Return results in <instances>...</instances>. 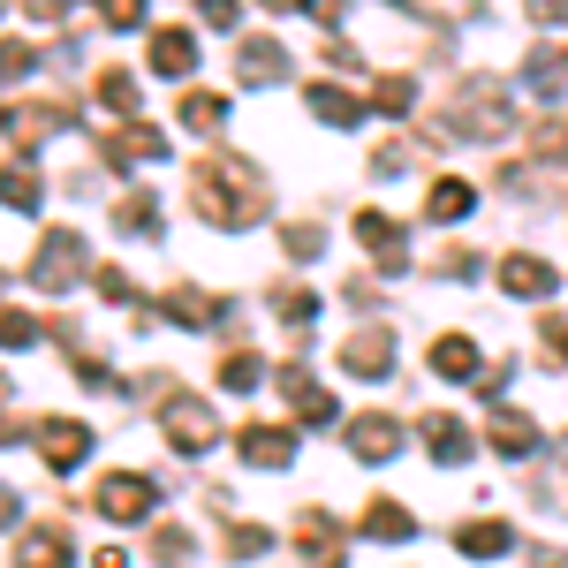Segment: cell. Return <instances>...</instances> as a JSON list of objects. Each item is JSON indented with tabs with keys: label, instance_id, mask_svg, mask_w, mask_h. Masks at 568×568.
Masks as SVG:
<instances>
[{
	"label": "cell",
	"instance_id": "cell-50",
	"mask_svg": "<svg viewBox=\"0 0 568 568\" xmlns=\"http://www.w3.org/2000/svg\"><path fill=\"white\" fill-rule=\"evenodd\" d=\"M265 8H304V0H265Z\"/></svg>",
	"mask_w": 568,
	"mask_h": 568
},
{
	"label": "cell",
	"instance_id": "cell-21",
	"mask_svg": "<svg viewBox=\"0 0 568 568\" xmlns=\"http://www.w3.org/2000/svg\"><path fill=\"white\" fill-rule=\"evenodd\" d=\"M433 372H439V379H478V372H485L478 342H470V334H439V342H433Z\"/></svg>",
	"mask_w": 568,
	"mask_h": 568
},
{
	"label": "cell",
	"instance_id": "cell-46",
	"mask_svg": "<svg viewBox=\"0 0 568 568\" xmlns=\"http://www.w3.org/2000/svg\"><path fill=\"white\" fill-rule=\"evenodd\" d=\"M311 16H318V23H342V8H349V0H304Z\"/></svg>",
	"mask_w": 568,
	"mask_h": 568
},
{
	"label": "cell",
	"instance_id": "cell-4",
	"mask_svg": "<svg viewBox=\"0 0 568 568\" xmlns=\"http://www.w3.org/2000/svg\"><path fill=\"white\" fill-rule=\"evenodd\" d=\"M91 500H99V516H106V524H144V516L160 508V485L136 478V470H114V478H99Z\"/></svg>",
	"mask_w": 568,
	"mask_h": 568
},
{
	"label": "cell",
	"instance_id": "cell-20",
	"mask_svg": "<svg viewBox=\"0 0 568 568\" xmlns=\"http://www.w3.org/2000/svg\"><path fill=\"white\" fill-rule=\"evenodd\" d=\"M152 69H160V77H190V69H197V39H190L182 23L152 31Z\"/></svg>",
	"mask_w": 568,
	"mask_h": 568
},
{
	"label": "cell",
	"instance_id": "cell-25",
	"mask_svg": "<svg viewBox=\"0 0 568 568\" xmlns=\"http://www.w3.org/2000/svg\"><path fill=\"white\" fill-rule=\"evenodd\" d=\"M182 130H197V136H213V130H227V99L220 91H182Z\"/></svg>",
	"mask_w": 568,
	"mask_h": 568
},
{
	"label": "cell",
	"instance_id": "cell-28",
	"mask_svg": "<svg viewBox=\"0 0 568 568\" xmlns=\"http://www.w3.org/2000/svg\"><path fill=\"white\" fill-rule=\"evenodd\" d=\"M470 205H478L470 182H433V190H425V213H433V220H463Z\"/></svg>",
	"mask_w": 568,
	"mask_h": 568
},
{
	"label": "cell",
	"instance_id": "cell-11",
	"mask_svg": "<svg viewBox=\"0 0 568 568\" xmlns=\"http://www.w3.org/2000/svg\"><path fill=\"white\" fill-rule=\"evenodd\" d=\"M342 372H356V379H387L394 372V342L379 334V326L349 334V342H342Z\"/></svg>",
	"mask_w": 568,
	"mask_h": 568
},
{
	"label": "cell",
	"instance_id": "cell-15",
	"mask_svg": "<svg viewBox=\"0 0 568 568\" xmlns=\"http://www.w3.org/2000/svg\"><path fill=\"white\" fill-rule=\"evenodd\" d=\"M235 77H243V84H281V77H288V53L273 39H243L235 45Z\"/></svg>",
	"mask_w": 568,
	"mask_h": 568
},
{
	"label": "cell",
	"instance_id": "cell-36",
	"mask_svg": "<svg viewBox=\"0 0 568 568\" xmlns=\"http://www.w3.org/2000/svg\"><path fill=\"white\" fill-rule=\"evenodd\" d=\"M273 311H281L288 326H311V318H318V296H311V288H273Z\"/></svg>",
	"mask_w": 568,
	"mask_h": 568
},
{
	"label": "cell",
	"instance_id": "cell-44",
	"mask_svg": "<svg viewBox=\"0 0 568 568\" xmlns=\"http://www.w3.org/2000/svg\"><path fill=\"white\" fill-rule=\"evenodd\" d=\"M23 8H31L39 23H61V16H69V0H23Z\"/></svg>",
	"mask_w": 568,
	"mask_h": 568
},
{
	"label": "cell",
	"instance_id": "cell-14",
	"mask_svg": "<svg viewBox=\"0 0 568 568\" xmlns=\"http://www.w3.org/2000/svg\"><path fill=\"white\" fill-rule=\"evenodd\" d=\"M349 447H356V463H394V455H402V425H394V417H356Z\"/></svg>",
	"mask_w": 568,
	"mask_h": 568
},
{
	"label": "cell",
	"instance_id": "cell-27",
	"mask_svg": "<svg viewBox=\"0 0 568 568\" xmlns=\"http://www.w3.org/2000/svg\"><path fill=\"white\" fill-rule=\"evenodd\" d=\"M114 227H122V235H160V205H152V190H130V197L114 205Z\"/></svg>",
	"mask_w": 568,
	"mask_h": 568
},
{
	"label": "cell",
	"instance_id": "cell-16",
	"mask_svg": "<svg viewBox=\"0 0 568 568\" xmlns=\"http://www.w3.org/2000/svg\"><path fill=\"white\" fill-rule=\"evenodd\" d=\"M304 99H311V114L334 122V130H356V122L372 114V99H356V91H342V84H311Z\"/></svg>",
	"mask_w": 568,
	"mask_h": 568
},
{
	"label": "cell",
	"instance_id": "cell-22",
	"mask_svg": "<svg viewBox=\"0 0 568 568\" xmlns=\"http://www.w3.org/2000/svg\"><path fill=\"white\" fill-rule=\"evenodd\" d=\"M39 197H45V182L31 160H8L0 168V205H16V213H39Z\"/></svg>",
	"mask_w": 568,
	"mask_h": 568
},
{
	"label": "cell",
	"instance_id": "cell-8",
	"mask_svg": "<svg viewBox=\"0 0 568 568\" xmlns=\"http://www.w3.org/2000/svg\"><path fill=\"white\" fill-rule=\"evenodd\" d=\"M160 425H168V439H175L182 455H205V447L220 439V417L205 409V402H168V417H160Z\"/></svg>",
	"mask_w": 568,
	"mask_h": 568
},
{
	"label": "cell",
	"instance_id": "cell-34",
	"mask_svg": "<svg viewBox=\"0 0 568 568\" xmlns=\"http://www.w3.org/2000/svg\"><path fill=\"white\" fill-rule=\"evenodd\" d=\"M258 379H265V364H258V356H251V349H235V356H227V364H220V387H227V394H251V387H258Z\"/></svg>",
	"mask_w": 568,
	"mask_h": 568
},
{
	"label": "cell",
	"instance_id": "cell-2",
	"mask_svg": "<svg viewBox=\"0 0 568 568\" xmlns=\"http://www.w3.org/2000/svg\"><path fill=\"white\" fill-rule=\"evenodd\" d=\"M447 122H455V130L463 136H485V144H493V136H508L516 130V106H508V91L500 84H463V99H455V106H447Z\"/></svg>",
	"mask_w": 568,
	"mask_h": 568
},
{
	"label": "cell",
	"instance_id": "cell-5",
	"mask_svg": "<svg viewBox=\"0 0 568 568\" xmlns=\"http://www.w3.org/2000/svg\"><path fill=\"white\" fill-rule=\"evenodd\" d=\"M31 439H39L45 470H61V478H69V470L91 455V425H77V417H39V425H31Z\"/></svg>",
	"mask_w": 568,
	"mask_h": 568
},
{
	"label": "cell",
	"instance_id": "cell-35",
	"mask_svg": "<svg viewBox=\"0 0 568 568\" xmlns=\"http://www.w3.org/2000/svg\"><path fill=\"white\" fill-rule=\"evenodd\" d=\"M31 342H39V318L0 304V349H31Z\"/></svg>",
	"mask_w": 568,
	"mask_h": 568
},
{
	"label": "cell",
	"instance_id": "cell-24",
	"mask_svg": "<svg viewBox=\"0 0 568 568\" xmlns=\"http://www.w3.org/2000/svg\"><path fill=\"white\" fill-rule=\"evenodd\" d=\"M356 530H372V538H387V546H402V538H417V516H409L402 500H372Z\"/></svg>",
	"mask_w": 568,
	"mask_h": 568
},
{
	"label": "cell",
	"instance_id": "cell-10",
	"mask_svg": "<svg viewBox=\"0 0 568 568\" xmlns=\"http://www.w3.org/2000/svg\"><path fill=\"white\" fill-rule=\"evenodd\" d=\"M235 447H243V463H258V470H288V463H296V433H281V425H243Z\"/></svg>",
	"mask_w": 568,
	"mask_h": 568
},
{
	"label": "cell",
	"instance_id": "cell-40",
	"mask_svg": "<svg viewBox=\"0 0 568 568\" xmlns=\"http://www.w3.org/2000/svg\"><path fill=\"white\" fill-rule=\"evenodd\" d=\"M31 69H39V53H31V45H0V84L31 77Z\"/></svg>",
	"mask_w": 568,
	"mask_h": 568
},
{
	"label": "cell",
	"instance_id": "cell-47",
	"mask_svg": "<svg viewBox=\"0 0 568 568\" xmlns=\"http://www.w3.org/2000/svg\"><path fill=\"white\" fill-rule=\"evenodd\" d=\"M530 16H538V23H554V16H568V0H530Z\"/></svg>",
	"mask_w": 568,
	"mask_h": 568
},
{
	"label": "cell",
	"instance_id": "cell-6",
	"mask_svg": "<svg viewBox=\"0 0 568 568\" xmlns=\"http://www.w3.org/2000/svg\"><path fill=\"white\" fill-rule=\"evenodd\" d=\"M99 152H106V168H144V160H168V136L152 130V122H122V130L99 136Z\"/></svg>",
	"mask_w": 568,
	"mask_h": 568
},
{
	"label": "cell",
	"instance_id": "cell-43",
	"mask_svg": "<svg viewBox=\"0 0 568 568\" xmlns=\"http://www.w3.org/2000/svg\"><path fill=\"white\" fill-rule=\"evenodd\" d=\"M538 160H568V122H546L538 130Z\"/></svg>",
	"mask_w": 568,
	"mask_h": 568
},
{
	"label": "cell",
	"instance_id": "cell-30",
	"mask_svg": "<svg viewBox=\"0 0 568 568\" xmlns=\"http://www.w3.org/2000/svg\"><path fill=\"white\" fill-rule=\"evenodd\" d=\"M220 311H227V304L197 296V288H175V296H168V318H175V326H213Z\"/></svg>",
	"mask_w": 568,
	"mask_h": 568
},
{
	"label": "cell",
	"instance_id": "cell-29",
	"mask_svg": "<svg viewBox=\"0 0 568 568\" xmlns=\"http://www.w3.org/2000/svg\"><path fill=\"white\" fill-rule=\"evenodd\" d=\"M364 99H372V114H409V106H417V84H409V77H372Z\"/></svg>",
	"mask_w": 568,
	"mask_h": 568
},
{
	"label": "cell",
	"instance_id": "cell-42",
	"mask_svg": "<svg viewBox=\"0 0 568 568\" xmlns=\"http://www.w3.org/2000/svg\"><path fill=\"white\" fill-rule=\"evenodd\" d=\"M91 281H99V296H106V304H130V273H122V265H99Z\"/></svg>",
	"mask_w": 568,
	"mask_h": 568
},
{
	"label": "cell",
	"instance_id": "cell-12",
	"mask_svg": "<svg viewBox=\"0 0 568 568\" xmlns=\"http://www.w3.org/2000/svg\"><path fill=\"white\" fill-rule=\"evenodd\" d=\"M356 243L379 258V273H402V265H409V243H402V227H394L387 213H364V220H356Z\"/></svg>",
	"mask_w": 568,
	"mask_h": 568
},
{
	"label": "cell",
	"instance_id": "cell-49",
	"mask_svg": "<svg viewBox=\"0 0 568 568\" xmlns=\"http://www.w3.org/2000/svg\"><path fill=\"white\" fill-rule=\"evenodd\" d=\"M8 516H16V485H0V530H8Z\"/></svg>",
	"mask_w": 568,
	"mask_h": 568
},
{
	"label": "cell",
	"instance_id": "cell-37",
	"mask_svg": "<svg viewBox=\"0 0 568 568\" xmlns=\"http://www.w3.org/2000/svg\"><path fill=\"white\" fill-rule=\"evenodd\" d=\"M265 546H273V538H265L258 524H235V530H227V561H258Z\"/></svg>",
	"mask_w": 568,
	"mask_h": 568
},
{
	"label": "cell",
	"instance_id": "cell-33",
	"mask_svg": "<svg viewBox=\"0 0 568 568\" xmlns=\"http://www.w3.org/2000/svg\"><path fill=\"white\" fill-rule=\"evenodd\" d=\"M190 554H197V538H190V530H182V524H160V530H152V561L182 568V561H190Z\"/></svg>",
	"mask_w": 568,
	"mask_h": 568
},
{
	"label": "cell",
	"instance_id": "cell-17",
	"mask_svg": "<svg viewBox=\"0 0 568 568\" xmlns=\"http://www.w3.org/2000/svg\"><path fill=\"white\" fill-rule=\"evenodd\" d=\"M69 122H77V106H69V99H53V106H31V114H16V152L31 160V152H39V136L69 130Z\"/></svg>",
	"mask_w": 568,
	"mask_h": 568
},
{
	"label": "cell",
	"instance_id": "cell-32",
	"mask_svg": "<svg viewBox=\"0 0 568 568\" xmlns=\"http://www.w3.org/2000/svg\"><path fill=\"white\" fill-rule=\"evenodd\" d=\"M99 99H106L114 114H136V106H144V99H136V77H130V69H99Z\"/></svg>",
	"mask_w": 568,
	"mask_h": 568
},
{
	"label": "cell",
	"instance_id": "cell-18",
	"mask_svg": "<svg viewBox=\"0 0 568 568\" xmlns=\"http://www.w3.org/2000/svg\"><path fill=\"white\" fill-rule=\"evenodd\" d=\"M500 288H508V296H554V265L516 251V258H500Z\"/></svg>",
	"mask_w": 568,
	"mask_h": 568
},
{
	"label": "cell",
	"instance_id": "cell-45",
	"mask_svg": "<svg viewBox=\"0 0 568 568\" xmlns=\"http://www.w3.org/2000/svg\"><path fill=\"white\" fill-rule=\"evenodd\" d=\"M205 23H213V31H227V23H235V0H205Z\"/></svg>",
	"mask_w": 568,
	"mask_h": 568
},
{
	"label": "cell",
	"instance_id": "cell-9",
	"mask_svg": "<svg viewBox=\"0 0 568 568\" xmlns=\"http://www.w3.org/2000/svg\"><path fill=\"white\" fill-rule=\"evenodd\" d=\"M77 546H69V524H31L16 538V568H69Z\"/></svg>",
	"mask_w": 568,
	"mask_h": 568
},
{
	"label": "cell",
	"instance_id": "cell-31",
	"mask_svg": "<svg viewBox=\"0 0 568 568\" xmlns=\"http://www.w3.org/2000/svg\"><path fill=\"white\" fill-rule=\"evenodd\" d=\"M524 77H530V91H546V99H554V91H561V77H568V61L554 53V45H538V53L524 61Z\"/></svg>",
	"mask_w": 568,
	"mask_h": 568
},
{
	"label": "cell",
	"instance_id": "cell-41",
	"mask_svg": "<svg viewBox=\"0 0 568 568\" xmlns=\"http://www.w3.org/2000/svg\"><path fill=\"white\" fill-rule=\"evenodd\" d=\"M99 16H106V31H130L144 23V0H99Z\"/></svg>",
	"mask_w": 568,
	"mask_h": 568
},
{
	"label": "cell",
	"instance_id": "cell-19",
	"mask_svg": "<svg viewBox=\"0 0 568 568\" xmlns=\"http://www.w3.org/2000/svg\"><path fill=\"white\" fill-rule=\"evenodd\" d=\"M485 439H493L500 455H516V463H524L530 447H538V425H530L524 409H493V417H485Z\"/></svg>",
	"mask_w": 568,
	"mask_h": 568
},
{
	"label": "cell",
	"instance_id": "cell-1",
	"mask_svg": "<svg viewBox=\"0 0 568 568\" xmlns=\"http://www.w3.org/2000/svg\"><path fill=\"white\" fill-rule=\"evenodd\" d=\"M190 205L213 227H251L265 213V175L251 160H235V152H213V160L190 168Z\"/></svg>",
	"mask_w": 568,
	"mask_h": 568
},
{
	"label": "cell",
	"instance_id": "cell-7",
	"mask_svg": "<svg viewBox=\"0 0 568 568\" xmlns=\"http://www.w3.org/2000/svg\"><path fill=\"white\" fill-rule=\"evenodd\" d=\"M281 394L296 402V425H311V433H326V425H334V394L318 387L304 364H281Z\"/></svg>",
	"mask_w": 568,
	"mask_h": 568
},
{
	"label": "cell",
	"instance_id": "cell-23",
	"mask_svg": "<svg viewBox=\"0 0 568 568\" xmlns=\"http://www.w3.org/2000/svg\"><path fill=\"white\" fill-rule=\"evenodd\" d=\"M417 439H425V447H433L439 463H463V455H470V433H463V425H455V417H447V409H433V417H425V425H417Z\"/></svg>",
	"mask_w": 568,
	"mask_h": 568
},
{
	"label": "cell",
	"instance_id": "cell-26",
	"mask_svg": "<svg viewBox=\"0 0 568 568\" xmlns=\"http://www.w3.org/2000/svg\"><path fill=\"white\" fill-rule=\"evenodd\" d=\"M455 546H463L470 561H500V554L516 546V530H508V524H463V530H455Z\"/></svg>",
	"mask_w": 568,
	"mask_h": 568
},
{
	"label": "cell",
	"instance_id": "cell-38",
	"mask_svg": "<svg viewBox=\"0 0 568 568\" xmlns=\"http://www.w3.org/2000/svg\"><path fill=\"white\" fill-rule=\"evenodd\" d=\"M281 243H288V258H318V251H326V235L304 227V220H288V227H281Z\"/></svg>",
	"mask_w": 568,
	"mask_h": 568
},
{
	"label": "cell",
	"instance_id": "cell-3",
	"mask_svg": "<svg viewBox=\"0 0 568 568\" xmlns=\"http://www.w3.org/2000/svg\"><path fill=\"white\" fill-rule=\"evenodd\" d=\"M84 273V235L77 227H53L39 243V258H31V288H45V296H69V281Z\"/></svg>",
	"mask_w": 568,
	"mask_h": 568
},
{
	"label": "cell",
	"instance_id": "cell-48",
	"mask_svg": "<svg viewBox=\"0 0 568 568\" xmlns=\"http://www.w3.org/2000/svg\"><path fill=\"white\" fill-rule=\"evenodd\" d=\"M530 568H568V554H554V546H538V561Z\"/></svg>",
	"mask_w": 568,
	"mask_h": 568
},
{
	"label": "cell",
	"instance_id": "cell-51",
	"mask_svg": "<svg viewBox=\"0 0 568 568\" xmlns=\"http://www.w3.org/2000/svg\"><path fill=\"white\" fill-rule=\"evenodd\" d=\"M0 130H16V122H8V106H0Z\"/></svg>",
	"mask_w": 568,
	"mask_h": 568
},
{
	"label": "cell",
	"instance_id": "cell-13",
	"mask_svg": "<svg viewBox=\"0 0 568 568\" xmlns=\"http://www.w3.org/2000/svg\"><path fill=\"white\" fill-rule=\"evenodd\" d=\"M296 546H304V561H318V568H342V561H349V538L334 530V516H318V508L304 516V530H296Z\"/></svg>",
	"mask_w": 568,
	"mask_h": 568
},
{
	"label": "cell",
	"instance_id": "cell-39",
	"mask_svg": "<svg viewBox=\"0 0 568 568\" xmlns=\"http://www.w3.org/2000/svg\"><path fill=\"white\" fill-rule=\"evenodd\" d=\"M538 349L546 364H568V318H538Z\"/></svg>",
	"mask_w": 568,
	"mask_h": 568
}]
</instances>
